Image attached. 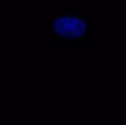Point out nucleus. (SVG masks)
I'll return each instance as SVG.
<instances>
[{
    "label": "nucleus",
    "mask_w": 126,
    "mask_h": 125,
    "mask_svg": "<svg viewBox=\"0 0 126 125\" xmlns=\"http://www.w3.org/2000/svg\"><path fill=\"white\" fill-rule=\"evenodd\" d=\"M88 22L78 14L68 13L58 15L51 25L53 33L62 40L72 41L84 37L88 33Z\"/></svg>",
    "instance_id": "f257e3e1"
}]
</instances>
